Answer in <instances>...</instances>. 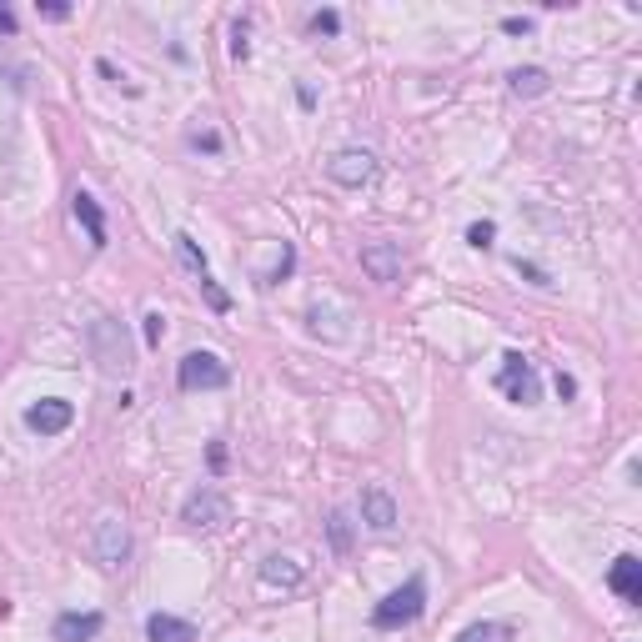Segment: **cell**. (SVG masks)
<instances>
[{
	"label": "cell",
	"mask_w": 642,
	"mask_h": 642,
	"mask_svg": "<svg viewBox=\"0 0 642 642\" xmlns=\"http://www.w3.org/2000/svg\"><path fill=\"white\" fill-rule=\"evenodd\" d=\"M201 281V291H206V301H211V311H231V296L216 286V276H196Z\"/></svg>",
	"instance_id": "22"
},
{
	"label": "cell",
	"mask_w": 642,
	"mask_h": 642,
	"mask_svg": "<svg viewBox=\"0 0 642 642\" xmlns=\"http://www.w3.org/2000/svg\"><path fill=\"white\" fill-rule=\"evenodd\" d=\"M176 382H181V392H216L231 382V367L216 352H186L176 367Z\"/></svg>",
	"instance_id": "2"
},
{
	"label": "cell",
	"mask_w": 642,
	"mask_h": 642,
	"mask_svg": "<svg viewBox=\"0 0 642 642\" xmlns=\"http://www.w3.org/2000/svg\"><path fill=\"white\" fill-rule=\"evenodd\" d=\"M311 31H316V36H337V31H342V16H337V11H316V16H311Z\"/></svg>",
	"instance_id": "23"
},
{
	"label": "cell",
	"mask_w": 642,
	"mask_h": 642,
	"mask_svg": "<svg viewBox=\"0 0 642 642\" xmlns=\"http://www.w3.org/2000/svg\"><path fill=\"white\" fill-rule=\"evenodd\" d=\"M422 612H427V582L412 577L407 587H397L392 597H382V602L372 607V627H377V632H397V627L417 622Z\"/></svg>",
	"instance_id": "1"
},
{
	"label": "cell",
	"mask_w": 642,
	"mask_h": 642,
	"mask_svg": "<svg viewBox=\"0 0 642 642\" xmlns=\"http://www.w3.org/2000/svg\"><path fill=\"white\" fill-rule=\"evenodd\" d=\"M362 271L372 276V281H397L402 276V246L397 241H372V246H362Z\"/></svg>",
	"instance_id": "9"
},
{
	"label": "cell",
	"mask_w": 642,
	"mask_h": 642,
	"mask_svg": "<svg viewBox=\"0 0 642 642\" xmlns=\"http://www.w3.org/2000/svg\"><path fill=\"white\" fill-rule=\"evenodd\" d=\"M176 251H181V261H186L196 276H211V261H206V251L196 246V236H191V231H176Z\"/></svg>",
	"instance_id": "17"
},
{
	"label": "cell",
	"mask_w": 642,
	"mask_h": 642,
	"mask_svg": "<svg viewBox=\"0 0 642 642\" xmlns=\"http://www.w3.org/2000/svg\"><path fill=\"white\" fill-rule=\"evenodd\" d=\"M36 11H41L46 21H66V16H71V6H61V0H46V6H36Z\"/></svg>",
	"instance_id": "29"
},
{
	"label": "cell",
	"mask_w": 642,
	"mask_h": 642,
	"mask_svg": "<svg viewBox=\"0 0 642 642\" xmlns=\"http://www.w3.org/2000/svg\"><path fill=\"white\" fill-rule=\"evenodd\" d=\"M362 522H367L372 532H392V527H397V502H392L387 487H367V492H362Z\"/></svg>",
	"instance_id": "12"
},
{
	"label": "cell",
	"mask_w": 642,
	"mask_h": 642,
	"mask_svg": "<svg viewBox=\"0 0 642 642\" xmlns=\"http://www.w3.org/2000/svg\"><path fill=\"white\" fill-rule=\"evenodd\" d=\"M291 266H296V246H281V261L261 276V286H276V281H286L291 276Z\"/></svg>",
	"instance_id": "18"
},
{
	"label": "cell",
	"mask_w": 642,
	"mask_h": 642,
	"mask_svg": "<svg viewBox=\"0 0 642 642\" xmlns=\"http://www.w3.org/2000/svg\"><path fill=\"white\" fill-rule=\"evenodd\" d=\"M327 176H332L337 186H347V191H362V186H372V181H377V156H372V151L347 146V151L327 156Z\"/></svg>",
	"instance_id": "4"
},
{
	"label": "cell",
	"mask_w": 642,
	"mask_h": 642,
	"mask_svg": "<svg viewBox=\"0 0 642 642\" xmlns=\"http://www.w3.org/2000/svg\"><path fill=\"white\" fill-rule=\"evenodd\" d=\"M467 241H472L477 251H487V246L497 241V226H492V221H472V226H467Z\"/></svg>",
	"instance_id": "21"
},
{
	"label": "cell",
	"mask_w": 642,
	"mask_h": 642,
	"mask_svg": "<svg viewBox=\"0 0 642 642\" xmlns=\"http://www.w3.org/2000/svg\"><path fill=\"white\" fill-rule=\"evenodd\" d=\"M96 562H101L106 572H116V567L131 562V532H126L121 517H101V522H96Z\"/></svg>",
	"instance_id": "6"
},
{
	"label": "cell",
	"mask_w": 642,
	"mask_h": 642,
	"mask_svg": "<svg viewBox=\"0 0 642 642\" xmlns=\"http://www.w3.org/2000/svg\"><path fill=\"white\" fill-rule=\"evenodd\" d=\"M191 151H211V156H216V151H221V136H216V131H196V136H191Z\"/></svg>",
	"instance_id": "26"
},
{
	"label": "cell",
	"mask_w": 642,
	"mask_h": 642,
	"mask_svg": "<svg viewBox=\"0 0 642 642\" xmlns=\"http://www.w3.org/2000/svg\"><path fill=\"white\" fill-rule=\"evenodd\" d=\"M557 397H562V402H572V397H577V382H572L567 372H557Z\"/></svg>",
	"instance_id": "30"
},
{
	"label": "cell",
	"mask_w": 642,
	"mask_h": 642,
	"mask_svg": "<svg viewBox=\"0 0 642 642\" xmlns=\"http://www.w3.org/2000/svg\"><path fill=\"white\" fill-rule=\"evenodd\" d=\"M502 31H507V36H532V16H507Z\"/></svg>",
	"instance_id": "27"
},
{
	"label": "cell",
	"mask_w": 642,
	"mask_h": 642,
	"mask_svg": "<svg viewBox=\"0 0 642 642\" xmlns=\"http://www.w3.org/2000/svg\"><path fill=\"white\" fill-rule=\"evenodd\" d=\"M71 211H76V221L86 226L91 246H96V251H106V211H101V201H96L91 191H76V196H71Z\"/></svg>",
	"instance_id": "13"
},
{
	"label": "cell",
	"mask_w": 642,
	"mask_h": 642,
	"mask_svg": "<svg viewBox=\"0 0 642 642\" xmlns=\"http://www.w3.org/2000/svg\"><path fill=\"white\" fill-rule=\"evenodd\" d=\"M607 587H612L627 607H637V602H642V562H637L632 552H622V557L612 562V572H607Z\"/></svg>",
	"instance_id": "10"
},
{
	"label": "cell",
	"mask_w": 642,
	"mask_h": 642,
	"mask_svg": "<svg viewBox=\"0 0 642 642\" xmlns=\"http://www.w3.org/2000/svg\"><path fill=\"white\" fill-rule=\"evenodd\" d=\"M327 527H332V547H337V552H347V547H352V522H347V512H332V522H327Z\"/></svg>",
	"instance_id": "20"
},
{
	"label": "cell",
	"mask_w": 642,
	"mask_h": 642,
	"mask_svg": "<svg viewBox=\"0 0 642 642\" xmlns=\"http://www.w3.org/2000/svg\"><path fill=\"white\" fill-rule=\"evenodd\" d=\"M71 422H76V407H71L66 397H46V402L26 407V427L41 432V437H61Z\"/></svg>",
	"instance_id": "8"
},
{
	"label": "cell",
	"mask_w": 642,
	"mask_h": 642,
	"mask_svg": "<svg viewBox=\"0 0 642 642\" xmlns=\"http://www.w3.org/2000/svg\"><path fill=\"white\" fill-rule=\"evenodd\" d=\"M146 637H151V642H196V627H191L186 617L151 612V617H146Z\"/></svg>",
	"instance_id": "14"
},
{
	"label": "cell",
	"mask_w": 642,
	"mask_h": 642,
	"mask_svg": "<svg viewBox=\"0 0 642 642\" xmlns=\"http://www.w3.org/2000/svg\"><path fill=\"white\" fill-rule=\"evenodd\" d=\"M181 522H186V527H201V532H221V527L231 522V502H226V492H216V487L191 492V497H186V507H181Z\"/></svg>",
	"instance_id": "3"
},
{
	"label": "cell",
	"mask_w": 642,
	"mask_h": 642,
	"mask_svg": "<svg viewBox=\"0 0 642 642\" xmlns=\"http://www.w3.org/2000/svg\"><path fill=\"white\" fill-rule=\"evenodd\" d=\"M231 36H236V41H231V56H236V61H246V56H251V46H246V21H236V31H231Z\"/></svg>",
	"instance_id": "28"
},
{
	"label": "cell",
	"mask_w": 642,
	"mask_h": 642,
	"mask_svg": "<svg viewBox=\"0 0 642 642\" xmlns=\"http://www.w3.org/2000/svg\"><path fill=\"white\" fill-rule=\"evenodd\" d=\"M507 81H512V96H547V86H552L542 66H517Z\"/></svg>",
	"instance_id": "16"
},
{
	"label": "cell",
	"mask_w": 642,
	"mask_h": 642,
	"mask_svg": "<svg viewBox=\"0 0 642 642\" xmlns=\"http://www.w3.org/2000/svg\"><path fill=\"white\" fill-rule=\"evenodd\" d=\"M0 36H16V16L6 6H0Z\"/></svg>",
	"instance_id": "31"
},
{
	"label": "cell",
	"mask_w": 642,
	"mask_h": 642,
	"mask_svg": "<svg viewBox=\"0 0 642 642\" xmlns=\"http://www.w3.org/2000/svg\"><path fill=\"white\" fill-rule=\"evenodd\" d=\"M497 387H502V392H507L512 402H522V407L542 402V382H537V372H532V362H527L522 352H507V357H502Z\"/></svg>",
	"instance_id": "5"
},
{
	"label": "cell",
	"mask_w": 642,
	"mask_h": 642,
	"mask_svg": "<svg viewBox=\"0 0 642 642\" xmlns=\"http://www.w3.org/2000/svg\"><path fill=\"white\" fill-rule=\"evenodd\" d=\"M512 266H517V276H527V281H532V286H552V276H547V271H542V266H532V261H522V256H517V261H512Z\"/></svg>",
	"instance_id": "24"
},
{
	"label": "cell",
	"mask_w": 642,
	"mask_h": 642,
	"mask_svg": "<svg viewBox=\"0 0 642 642\" xmlns=\"http://www.w3.org/2000/svg\"><path fill=\"white\" fill-rule=\"evenodd\" d=\"M101 627H106L101 612H61L56 627H51V637L56 642H91V637H101Z\"/></svg>",
	"instance_id": "11"
},
{
	"label": "cell",
	"mask_w": 642,
	"mask_h": 642,
	"mask_svg": "<svg viewBox=\"0 0 642 642\" xmlns=\"http://www.w3.org/2000/svg\"><path fill=\"white\" fill-rule=\"evenodd\" d=\"M141 332H146V347H161V337H166V316H161V311H146V316H141Z\"/></svg>",
	"instance_id": "19"
},
{
	"label": "cell",
	"mask_w": 642,
	"mask_h": 642,
	"mask_svg": "<svg viewBox=\"0 0 642 642\" xmlns=\"http://www.w3.org/2000/svg\"><path fill=\"white\" fill-rule=\"evenodd\" d=\"M492 637H497V627H492V622H477V627L457 632V642H492Z\"/></svg>",
	"instance_id": "25"
},
{
	"label": "cell",
	"mask_w": 642,
	"mask_h": 642,
	"mask_svg": "<svg viewBox=\"0 0 642 642\" xmlns=\"http://www.w3.org/2000/svg\"><path fill=\"white\" fill-rule=\"evenodd\" d=\"M91 347H96V362L106 367V372H126V337H121V327L111 316H96L91 321Z\"/></svg>",
	"instance_id": "7"
},
{
	"label": "cell",
	"mask_w": 642,
	"mask_h": 642,
	"mask_svg": "<svg viewBox=\"0 0 642 642\" xmlns=\"http://www.w3.org/2000/svg\"><path fill=\"white\" fill-rule=\"evenodd\" d=\"M261 582H266V587H296V582H301V562L271 552V557L261 562Z\"/></svg>",
	"instance_id": "15"
}]
</instances>
